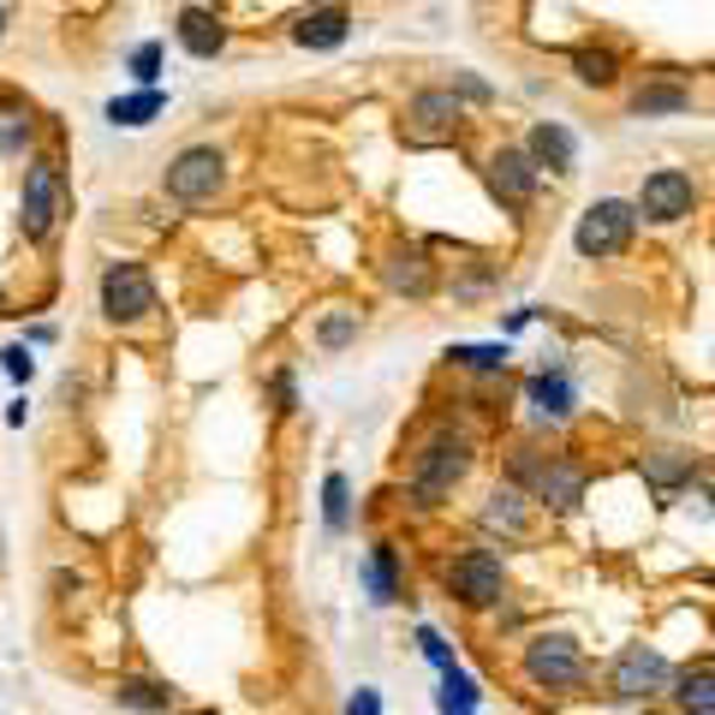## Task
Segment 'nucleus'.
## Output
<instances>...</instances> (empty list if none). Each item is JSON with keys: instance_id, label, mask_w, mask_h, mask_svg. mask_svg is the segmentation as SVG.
Instances as JSON below:
<instances>
[{"instance_id": "nucleus-1", "label": "nucleus", "mask_w": 715, "mask_h": 715, "mask_svg": "<svg viewBox=\"0 0 715 715\" xmlns=\"http://www.w3.org/2000/svg\"><path fill=\"white\" fill-rule=\"evenodd\" d=\"M465 472H472V447H465L459 435H435V442L412 459V495L423 507H435L459 489Z\"/></svg>"}, {"instance_id": "nucleus-2", "label": "nucleus", "mask_w": 715, "mask_h": 715, "mask_svg": "<svg viewBox=\"0 0 715 715\" xmlns=\"http://www.w3.org/2000/svg\"><path fill=\"white\" fill-rule=\"evenodd\" d=\"M632 232H638V203L603 197V203H591V209L578 215L573 245H578V257H615V251L632 245Z\"/></svg>"}, {"instance_id": "nucleus-3", "label": "nucleus", "mask_w": 715, "mask_h": 715, "mask_svg": "<svg viewBox=\"0 0 715 715\" xmlns=\"http://www.w3.org/2000/svg\"><path fill=\"white\" fill-rule=\"evenodd\" d=\"M524 680L543 685V692H566V685L585 680V656H578V638L566 632H537L524 644Z\"/></svg>"}, {"instance_id": "nucleus-4", "label": "nucleus", "mask_w": 715, "mask_h": 715, "mask_svg": "<svg viewBox=\"0 0 715 715\" xmlns=\"http://www.w3.org/2000/svg\"><path fill=\"white\" fill-rule=\"evenodd\" d=\"M447 591H454L465 608H495L507 596V566L495 561L489 549H472L447 566Z\"/></svg>"}, {"instance_id": "nucleus-5", "label": "nucleus", "mask_w": 715, "mask_h": 715, "mask_svg": "<svg viewBox=\"0 0 715 715\" xmlns=\"http://www.w3.org/2000/svg\"><path fill=\"white\" fill-rule=\"evenodd\" d=\"M692 203H697V185H692V173H680V167H656L644 185H638V215L656 227H674L692 215Z\"/></svg>"}, {"instance_id": "nucleus-6", "label": "nucleus", "mask_w": 715, "mask_h": 715, "mask_svg": "<svg viewBox=\"0 0 715 715\" xmlns=\"http://www.w3.org/2000/svg\"><path fill=\"white\" fill-rule=\"evenodd\" d=\"M459 96L454 90H418L412 108H405V138L418 143V150H430V143H454L459 131Z\"/></svg>"}, {"instance_id": "nucleus-7", "label": "nucleus", "mask_w": 715, "mask_h": 715, "mask_svg": "<svg viewBox=\"0 0 715 715\" xmlns=\"http://www.w3.org/2000/svg\"><path fill=\"white\" fill-rule=\"evenodd\" d=\"M101 311H108L113 323H138V316H150L155 311L150 274H143L138 262H108V274H101Z\"/></svg>"}, {"instance_id": "nucleus-8", "label": "nucleus", "mask_w": 715, "mask_h": 715, "mask_svg": "<svg viewBox=\"0 0 715 715\" xmlns=\"http://www.w3.org/2000/svg\"><path fill=\"white\" fill-rule=\"evenodd\" d=\"M24 232L31 239H48L54 221H61V162H31L24 167V197H19Z\"/></svg>"}, {"instance_id": "nucleus-9", "label": "nucleus", "mask_w": 715, "mask_h": 715, "mask_svg": "<svg viewBox=\"0 0 715 715\" xmlns=\"http://www.w3.org/2000/svg\"><path fill=\"white\" fill-rule=\"evenodd\" d=\"M221 180H227V162L197 143V150L173 155V167H167V197H180V203H209L215 192H221Z\"/></svg>"}, {"instance_id": "nucleus-10", "label": "nucleus", "mask_w": 715, "mask_h": 715, "mask_svg": "<svg viewBox=\"0 0 715 715\" xmlns=\"http://www.w3.org/2000/svg\"><path fill=\"white\" fill-rule=\"evenodd\" d=\"M668 685H674V668H668L650 644L620 650V662H615V697H656V692H668Z\"/></svg>"}, {"instance_id": "nucleus-11", "label": "nucleus", "mask_w": 715, "mask_h": 715, "mask_svg": "<svg viewBox=\"0 0 715 715\" xmlns=\"http://www.w3.org/2000/svg\"><path fill=\"white\" fill-rule=\"evenodd\" d=\"M537 173H543V167L531 162V150H501L489 162V185H495V197H501V203L524 209V203L537 197Z\"/></svg>"}, {"instance_id": "nucleus-12", "label": "nucleus", "mask_w": 715, "mask_h": 715, "mask_svg": "<svg viewBox=\"0 0 715 715\" xmlns=\"http://www.w3.org/2000/svg\"><path fill=\"white\" fill-rule=\"evenodd\" d=\"M531 495L537 501H549V507H578L585 501V465H573V459H543L537 465V477H531Z\"/></svg>"}, {"instance_id": "nucleus-13", "label": "nucleus", "mask_w": 715, "mask_h": 715, "mask_svg": "<svg viewBox=\"0 0 715 715\" xmlns=\"http://www.w3.org/2000/svg\"><path fill=\"white\" fill-rule=\"evenodd\" d=\"M524 150H531V162L549 167V173H573V162H578V143L561 120H537L531 138H524Z\"/></svg>"}, {"instance_id": "nucleus-14", "label": "nucleus", "mask_w": 715, "mask_h": 715, "mask_svg": "<svg viewBox=\"0 0 715 715\" xmlns=\"http://www.w3.org/2000/svg\"><path fill=\"white\" fill-rule=\"evenodd\" d=\"M382 274H388L393 293H405V299H430V286H435V269H430V257H423L418 245H400V251H388Z\"/></svg>"}, {"instance_id": "nucleus-15", "label": "nucleus", "mask_w": 715, "mask_h": 715, "mask_svg": "<svg viewBox=\"0 0 715 715\" xmlns=\"http://www.w3.org/2000/svg\"><path fill=\"white\" fill-rule=\"evenodd\" d=\"M668 697H674L680 715H715V662L680 668L674 685H668Z\"/></svg>"}, {"instance_id": "nucleus-16", "label": "nucleus", "mask_w": 715, "mask_h": 715, "mask_svg": "<svg viewBox=\"0 0 715 715\" xmlns=\"http://www.w3.org/2000/svg\"><path fill=\"white\" fill-rule=\"evenodd\" d=\"M180 42H185V54H197V61H215V54L227 48V24L215 19V12H180Z\"/></svg>"}, {"instance_id": "nucleus-17", "label": "nucleus", "mask_w": 715, "mask_h": 715, "mask_svg": "<svg viewBox=\"0 0 715 715\" xmlns=\"http://www.w3.org/2000/svg\"><path fill=\"white\" fill-rule=\"evenodd\" d=\"M692 454H680V447H650L644 454V484L656 489V495H674L680 484H692Z\"/></svg>"}, {"instance_id": "nucleus-18", "label": "nucleus", "mask_w": 715, "mask_h": 715, "mask_svg": "<svg viewBox=\"0 0 715 715\" xmlns=\"http://www.w3.org/2000/svg\"><path fill=\"white\" fill-rule=\"evenodd\" d=\"M293 42H299V48H340V42H346V12L340 7L304 12V19L293 24Z\"/></svg>"}, {"instance_id": "nucleus-19", "label": "nucleus", "mask_w": 715, "mask_h": 715, "mask_svg": "<svg viewBox=\"0 0 715 715\" xmlns=\"http://www.w3.org/2000/svg\"><path fill=\"white\" fill-rule=\"evenodd\" d=\"M484 531L501 537H531V513H524V495L519 489H495L484 501Z\"/></svg>"}, {"instance_id": "nucleus-20", "label": "nucleus", "mask_w": 715, "mask_h": 715, "mask_svg": "<svg viewBox=\"0 0 715 715\" xmlns=\"http://www.w3.org/2000/svg\"><path fill=\"white\" fill-rule=\"evenodd\" d=\"M685 108H692V90H685V84H674V78L632 90V113H638V120H650V113H685Z\"/></svg>"}, {"instance_id": "nucleus-21", "label": "nucleus", "mask_w": 715, "mask_h": 715, "mask_svg": "<svg viewBox=\"0 0 715 715\" xmlns=\"http://www.w3.org/2000/svg\"><path fill=\"white\" fill-rule=\"evenodd\" d=\"M531 405H537L543 418H554V423H561V418H573V382H566L561 370L531 376Z\"/></svg>"}, {"instance_id": "nucleus-22", "label": "nucleus", "mask_w": 715, "mask_h": 715, "mask_svg": "<svg viewBox=\"0 0 715 715\" xmlns=\"http://www.w3.org/2000/svg\"><path fill=\"white\" fill-rule=\"evenodd\" d=\"M162 108H167L162 90H138V96H113V101H108V120L126 126V131H138V126H150Z\"/></svg>"}, {"instance_id": "nucleus-23", "label": "nucleus", "mask_w": 715, "mask_h": 715, "mask_svg": "<svg viewBox=\"0 0 715 715\" xmlns=\"http://www.w3.org/2000/svg\"><path fill=\"white\" fill-rule=\"evenodd\" d=\"M573 72H578V84H591V90H608V84L620 78V54L615 48H578Z\"/></svg>"}, {"instance_id": "nucleus-24", "label": "nucleus", "mask_w": 715, "mask_h": 715, "mask_svg": "<svg viewBox=\"0 0 715 715\" xmlns=\"http://www.w3.org/2000/svg\"><path fill=\"white\" fill-rule=\"evenodd\" d=\"M113 697H120L126 709H143V715H167L173 709V692H167V685H155V680H120V685H113Z\"/></svg>"}, {"instance_id": "nucleus-25", "label": "nucleus", "mask_w": 715, "mask_h": 715, "mask_svg": "<svg viewBox=\"0 0 715 715\" xmlns=\"http://www.w3.org/2000/svg\"><path fill=\"white\" fill-rule=\"evenodd\" d=\"M364 585H370L376 603H393L400 596V578H393V549H370V561H364Z\"/></svg>"}, {"instance_id": "nucleus-26", "label": "nucleus", "mask_w": 715, "mask_h": 715, "mask_svg": "<svg viewBox=\"0 0 715 715\" xmlns=\"http://www.w3.org/2000/svg\"><path fill=\"white\" fill-rule=\"evenodd\" d=\"M454 364H465V370H477V376H495V370H507V346H454L447 353Z\"/></svg>"}, {"instance_id": "nucleus-27", "label": "nucleus", "mask_w": 715, "mask_h": 715, "mask_svg": "<svg viewBox=\"0 0 715 715\" xmlns=\"http://www.w3.org/2000/svg\"><path fill=\"white\" fill-rule=\"evenodd\" d=\"M316 340H323L328 353H334V346H353V340H358V311H334V316H323Z\"/></svg>"}, {"instance_id": "nucleus-28", "label": "nucleus", "mask_w": 715, "mask_h": 715, "mask_svg": "<svg viewBox=\"0 0 715 715\" xmlns=\"http://www.w3.org/2000/svg\"><path fill=\"white\" fill-rule=\"evenodd\" d=\"M131 78H138L143 90H155V78H162V42H143V48L131 54Z\"/></svg>"}, {"instance_id": "nucleus-29", "label": "nucleus", "mask_w": 715, "mask_h": 715, "mask_svg": "<svg viewBox=\"0 0 715 715\" xmlns=\"http://www.w3.org/2000/svg\"><path fill=\"white\" fill-rule=\"evenodd\" d=\"M323 513H328V531H346V477L328 472L323 484Z\"/></svg>"}, {"instance_id": "nucleus-30", "label": "nucleus", "mask_w": 715, "mask_h": 715, "mask_svg": "<svg viewBox=\"0 0 715 715\" xmlns=\"http://www.w3.org/2000/svg\"><path fill=\"white\" fill-rule=\"evenodd\" d=\"M442 697H454V704H465V709H472L484 692H477V680H472V674H459V668H447V674H442Z\"/></svg>"}, {"instance_id": "nucleus-31", "label": "nucleus", "mask_w": 715, "mask_h": 715, "mask_svg": "<svg viewBox=\"0 0 715 715\" xmlns=\"http://www.w3.org/2000/svg\"><path fill=\"white\" fill-rule=\"evenodd\" d=\"M0 370H7L12 382H31V376H36V358H31V346H7V353H0Z\"/></svg>"}, {"instance_id": "nucleus-32", "label": "nucleus", "mask_w": 715, "mask_h": 715, "mask_svg": "<svg viewBox=\"0 0 715 715\" xmlns=\"http://www.w3.org/2000/svg\"><path fill=\"white\" fill-rule=\"evenodd\" d=\"M24 138H31V120L24 113H0V150H19Z\"/></svg>"}, {"instance_id": "nucleus-33", "label": "nucleus", "mask_w": 715, "mask_h": 715, "mask_svg": "<svg viewBox=\"0 0 715 715\" xmlns=\"http://www.w3.org/2000/svg\"><path fill=\"white\" fill-rule=\"evenodd\" d=\"M418 644H423V656H430V662L442 668V674H447V668H454V656H447V644H442V638H435V626H423V632H418Z\"/></svg>"}, {"instance_id": "nucleus-34", "label": "nucleus", "mask_w": 715, "mask_h": 715, "mask_svg": "<svg viewBox=\"0 0 715 715\" xmlns=\"http://www.w3.org/2000/svg\"><path fill=\"white\" fill-rule=\"evenodd\" d=\"M346 715H382V697H376L370 685H358V692L346 697Z\"/></svg>"}, {"instance_id": "nucleus-35", "label": "nucleus", "mask_w": 715, "mask_h": 715, "mask_svg": "<svg viewBox=\"0 0 715 715\" xmlns=\"http://www.w3.org/2000/svg\"><path fill=\"white\" fill-rule=\"evenodd\" d=\"M454 96H465V101H489V84L472 78V72H454Z\"/></svg>"}, {"instance_id": "nucleus-36", "label": "nucleus", "mask_w": 715, "mask_h": 715, "mask_svg": "<svg viewBox=\"0 0 715 715\" xmlns=\"http://www.w3.org/2000/svg\"><path fill=\"white\" fill-rule=\"evenodd\" d=\"M274 400H281L274 412H293V376H274Z\"/></svg>"}, {"instance_id": "nucleus-37", "label": "nucleus", "mask_w": 715, "mask_h": 715, "mask_svg": "<svg viewBox=\"0 0 715 715\" xmlns=\"http://www.w3.org/2000/svg\"><path fill=\"white\" fill-rule=\"evenodd\" d=\"M435 709H442V715H472L465 704H454V697H435Z\"/></svg>"}, {"instance_id": "nucleus-38", "label": "nucleus", "mask_w": 715, "mask_h": 715, "mask_svg": "<svg viewBox=\"0 0 715 715\" xmlns=\"http://www.w3.org/2000/svg\"><path fill=\"white\" fill-rule=\"evenodd\" d=\"M0 31H7V7H0Z\"/></svg>"}, {"instance_id": "nucleus-39", "label": "nucleus", "mask_w": 715, "mask_h": 715, "mask_svg": "<svg viewBox=\"0 0 715 715\" xmlns=\"http://www.w3.org/2000/svg\"><path fill=\"white\" fill-rule=\"evenodd\" d=\"M0 316H7V299H0Z\"/></svg>"}]
</instances>
